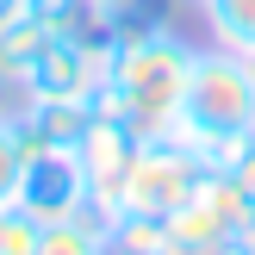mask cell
I'll return each instance as SVG.
<instances>
[{"label": "cell", "instance_id": "cell-16", "mask_svg": "<svg viewBox=\"0 0 255 255\" xmlns=\"http://www.w3.org/2000/svg\"><path fill=\"white\" fill-rule=\"evenodd\" d=\"M218 174H231V181H237V187H243V193L255 199V137H249L243 149H237V162H231V168H218Z\"/></svg>", "mask_w": 255, "mask_h": 255}, {"label": "cell", "instance_id": "cell-10", "mask_svg": "<svg viewBox=\"0 0 255 255\" xmlns=\"http://www.w3.org/2000/svg\"><path fill=\"white\" fill-rule=\"evenodd\" d=\"M31 12L62 37H106L112 19L100 12V0H31Z\"/></svg>", "mask_w": 255, "mask_h": 255}, {"label": "cell", "instance_id": "cell-8", "mask_svg": "<svg viewBox=\"0 0 255 255\" xmlns=\"http://www.w3.org/2000/svg\"><path fill=\"white\" fill-rule=\"evenodd\" d=\"M50 37H56V31H50V25L37 19L31 6H25L12 25H0V75H6L12 87H25V75H31V62H37V56H44Z\"/></svg>", "mask_w": 255, "mask_h": 255}, {"label": "cell", "instance_id": "cell-19", "mask_svg": "<svg viewBox=\"0 0 255 255\" xmlns=\"http://www.w3.org/2000/svg\"><path fill=\"white\" fill-rule=\"evenodd\" d=\"M243 249H249V255H255V224H249V231H243Z\"/></svg>", "mask_w": 255, "mask_h": 255}, {"label": "cell", "instance_id": "cell-6", "mask_svg": "<svg viewBox=\"0 0 255 255\" xmlns=\"http://www.w3.org/2000/svg\"><path fill=\"white\" fill-rule=\"evenodd\" d=\"M249 224H255V199L231 181V174L206 168L199 187H193V199L168 218V237H243Z\"/></svg>", "mask_w": 255, "mask_h": 255}, {"label": "cell", "instance_id": "cell-1", "mask_svg": "<svg viewBox=\"0 0 255 255\" xmlns=\"http://www.w3.org/2000/svg\"><path fill=\"white\" fill-rule=\"evenodd\" d=\"M193 62H199V50L181 31L131 12V19L112 25V69L100 81L94 106L125 119L137 137H174L187 87H193Z\"/></svg>", "mask_w": 255, "mask_h": 255}, {"label": "cell", "instance_id": "cell-2", "mask_svg": "<svg viewBox=\"0 0 255 255\" xmlns=\"http://www.w3.org/2000/svg\"><path fill=\"white\" fill-rule=\"evenodd\" d=\"M181 137L206 168H231L237 149L255 137V69L243 50H199L193 87L181 106Z\"/></svg>", "mask_w": 255, "mask_h": 255}, {"label": "cell", "instance_id": "cell-18", "mask_svg": "<svg viewBox=\"0 0 255 255\" xmlns=\"http://www.w3.org/2000/svg\"><path fill=\"white\" fill-rule=\"evenodd\" d=\"M25 6H31V0H0V25H12V19L25 12Z\"/></svg>", "mask_w": 255, "mask_h": 255}, {"label": "cell", "instance_id": "cell-7", "mask_svg": "<svg viewBox=\"0 0 255 255\" xmlns=\"http://www.w3.org/2000/svg\"><path fill=\"white\" fill-rule=\"evenodd\" d=\"M87 119H94V100H25L19 94V112H12V125L25 137V156H37V149H81Z\"/></svg>", "mask_w": 255, "mask_h": 255}, {"label": "cell", "instance_id": "cell-12", "mask_svg": "<svg viewBox=\"0 0 255 255\" xmlns=\"http://www.w3.org/2000/svg\"><path fill=\"white\" fill-rule=\"evenodd\" d=\"M199 12L218 50H255V0H206Z\"/></svg>", "mask_w": 255, "mask_h": 255}, {"label": "cell", "instance_id": "cell-5", "mask_svg": "<svg viewBox=\"0 0 255 255\" xmlns=\"http://www.w3.org/2000/svg\"><path fill=\"white\" fill-rule=\"evenodd\" d=\"M12 206L37 224H62V218H81L87 212V174H81V156L75 149H37L25 156V174H19V199Z\"/></svg>", "mask_w": 255, "mask_h": 255}, {"label": "cell", "instance_id": "cell-11", "mask_svg": "<svg viewBox=\"0 0 255 255\" xmlns=\"http://www.w3.org/2000/svg\"><path fill=\"white\" fill-rule=\"evenodd\" d=\"M106 243H112V255H162V243H168V218L119 212V218H106Z\"/></svg>", "mask_w": 255, "mask_h": 255}, {"label": "cell", "instance_id": "cell-13", "mask_svg": "<svg viewBox=\"0 0 255 255\" xmlns=\"http://www.w3.org/2000/svg\"><path fill=\"white\" fill-rule=\"evenodd\" d=\"M19 174H25V137L12 125V112L0 119V206L19 199Z\"/></svg>", "mask_w": 255, "mask_h": 255}, {"label": "cell", "instance_id": "cell-21", "mask_svg": "<svg viewBox=\"0 0 255 255\" xmlns=\"http://www.w3.org/2000/svg\"><path fill=\"white\" fill-rule=\"evenodd\" d=\"M243 56H249V69H255V50H243Z\"/></svg>", "mask_w": 255, "mask_h": 255}, {"label": "cell", "instance_id": "cell-20", "mask_svg": "<svg viewBox=\"0 0 255 255\" xmlns=\"http://www.w3.org/2000/svg\"><path fill=\"white\" fill-rule=\"evenodd\" d=\"M181 6H206V0H181Z\"/></svg>", "mask_w": 255, "mask_h": 255}, {"label": "cell", "instance_id": "cell-3", "mask_svg": "<svg viewBox=\"0 0 255 255\" xmlns=\"http://www.w3.org/2000/svg\"><path fill=\"white\" fill-rule=\"evenodd\" d=\"M206 162L181 143V137H143L137 149V168L125 181V212H149V218H174V212L193 199Z\"/></svg>", "mask_w": 255, "mask_h": 255}, {"label": "cell", "instance_id": "cell-14", "mask_svg": "<svg viewBox=\"0 0 255 255\" xmlns=\"http://www.w3.org/2000/svg\"><path fill=\"white\" fill-rule=\"evenodd\" d=\"M37 231H44V224L25 218L19 206H0V255H31L37 249Z\"/></svg>", "mask_w": 255, "mask_h": 255}, {"label": "cell", "instance_id": "cell-9", "mask_svg": "<svg viewBox=\"0 0 255 255\" xmlns=\"http://www.w3.org/2000/svg\"><path fill=\"white\" fill-rule=\"evenodd\" d=\"M31 255H112V243H106V218H100V212H81V218L44 224Z\"/></svg>", "mask_w": 255, "mask_h": 255}, {"label": "cell", "instance_id": "cell-15", "mask_svg": "<svg viewBox=\"0 0 255 255\" xmlns=\"http://www.w3.org/2000/svg\"><path fill=\"white\" fill-rule=\"evenodd\" d=\"M162 255H249L243 237H168Z\"/></svg>", "mask_w": 255, "mask_h": 255}, {"label": "cell", "instance_id": "cell-4", "mask_svg": "<svg viewBox=\"0 0 255 255\" xmlns=\"http://www.w3.org/2000/svg\"><path fill=\"white\" fill-rule=\"evenodd\" d=\"M137 149H143V137L131 131L125 119H112V112L94 106V119H87V137H81V174H87V212H100V218H119L125 212V181H131L137 168Z\"/></svg>", "mask_w": 255, "mask_h": 255}, {"label": "cell", "instance_id": "cell-17", "mask_svg": "<svg viewBox=\"0 0 255 255\" xmlns=\"http://www.w3.org/2000/svg\"><path fill=\"white\" fill-rule=\"evenodd\" d=\"M100 12L119 25V19H131V12H143V0H100Z\"/></svg>", "mask_w": 255, "mask_h": 255}]
</instances>
